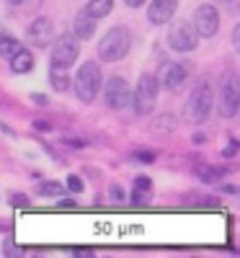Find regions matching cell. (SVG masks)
<instances>
[{
  "mask_svg": "<svg viewBox=\"0 0 240 258\" xmlns=\"http://www.w3.org/2000/svg\"><path fill=\"white\" fill-rule=\"evenodd\" d=\"M39 197H44V199H52V202H59L65 197V186L57 183V181H44L39 186Z\"/></svg>",
  "mask_w": 240,
  "mask_h": 258,
  "instance_id": "obj_16",
  "label": "cell"
},
{
  "mask_svg": "<svg viewBox=\"0 0 240 258\" xmlns=\"http://www.w3.org/2000/svg\"><path fill=\"white\" fill-rule=\"evenodd\" d=\"M3 230H6V227H3V225H0V232H3Z\"/></svg>",
  "mask_w": 240,
  "mask_h": 258,
  "instance_id": "obj_33",
  "label": "cell"
},
{
  "mask_svg": "<svg viewBox=\"0 0 240 258\" xmlns=\"http://www.w3.org/2000/svg\"><path fill=\"white\" fill-rule=\"evenodd\" d=\"M158 93H160L158 78L152 75V73H145L137 80V88H135L132 98H129V101L135 103V114H140V116L152 114V109H155V103H158Z\"/></svg>",
  "mask_w": 240,
  "mask_h": 258,
  "instance_id": "obj_4",
  "label": "cell"
},
{
  "mask_svg": "<svg viewBox=\"0 0 240 258\" xmlns=\"http://www.w3.org/2000/svg\"><path fill=\"white\" fill-rule=\"evenodd\" d=\"M129 98H132V88H129V83L124 78L114 75V78L106 80V85H103V101H106L108 109H114V111L124 109V106L129 103Z\"/></svg>",
  "mask_w": 240,
  "mask_h": 258,
  "instance_id": "obj_7",
  "label": "cell"
},
{
  "mask_svg": "<svg viewBox=\"0 0 240 258\" xmlns=\"http://www.w3.org/2000/svg\"><path fill=\"white\" fill-rule=\"evenodd\" d=\"M8 3H13V6H21V3H24V0H8Z\"/></svg>",
  "mask_w": 240,
  "mask_h": 258,
  "instance_id": "obj_32",
  "label": "cell"
},
{
  "mask_svg": "<svg viewBox=\"0 0 240 258\" xmlns=\"http://www.w3.org/2000/svg\"><path fill=\"white\" fill-rule=\"evenodd\" d=\"M49 70H52V73H49V83L54 85V91H59V93L70 91V78H68V73L59 70V68H49Z\"/></svg>",
  "mask_w": 240,
  "mask_h": 258,
  "instance_id": "obj_17",
  "label": "cell"
},
{
  "mask_svg": "<svg viewBox=\"0 0 240 258\" xmlns=\"http://www.w3.org/2000/svg\"><path fill=\"white\" fill-rule=\"evenodd\" d=\"M29 199L24 197V194H11V207H26Z\"/></svg>",
  "mask_w": 240,
  "mask_h": 258,
  "instance_id": "obj_26",
  "label": "cell"
},
{
  "mask_svg": "<svg viewBox=\"0 0 240 258\" xmlns=\"http://www.w3.org/2000/svg\"><path fill=\"white\" fill-rule=\"evenodd\" d=\"M85 11H88V16H93L96 21H101L114 11V0H88Z\"/></svg>",
  "mask_w": 240,
  "mask_h": 258,
  "instance_id": "obj_15",
  "label": "cell"
},
{
  "mask_svg": "<svg viewBox=\"0 0 240 258\" xmlns=\"http://www.w3.org/2000/svg\"><path fill=\"white\" fill-rule=\"evenodd\" d=\"M194 31L196 36H204V39H212L217 31H220V11H217L214 6L204 3L194 11Z\"/></svg>",
  "mask_w": 240,
  "mask_h": 258,
  "instance_id": "obj_6",
  "label": "cell"
},
{
  "mask_svg": "<svg viewBox=\"0 0 240 258\" xmlns=\"http://www.w3.org/2000/svg\"><path fill=\"white\" fill-rule=\"evenodd\" d=\"M212 106H214V93H212V85L207 80H202L196 88L191 91L186 106H184V119L191 124H202L209 119L212 114Z\"/></svg>",
  "mask_w": 240,
  "mask_h": 258,
  "instance_id": "obj_2",
  "label": "cell"
},
{
  "mask_svg": "<svg viewBox=\"0 0 240 258\" xmlns=\"http://www.w3.org/2000/svg\"><path fill=\"white\" fill-rule=\"evenodd\" d=\"M132 49V31L127 26H114L98 41V59L101 62H119Z\"/></svg>",
  "mask_w": 240,
  "mask_h": 258,
  "instance_id": "obj_1",
  "label": "cell"
},
{
  "mask_svg": "<svg viewBox=\"0 0 240 258\" xmlns=\"http://www.w3.org/2000/svg\"><path fill=\"white\" fill-rule=\"evenodd\" d=\"M101 91V64L83 62L80 70L75 73V96L83 103H93Z\"/></svg>",
  "mask_w": 240,
  "mask_h": 258,
  "instance_id": "obj_3",
  "label": "cell"
},
{
  "mask_svg": "<svg viewBox=\"0 0 240 258\" xmlns=\"http://www.w3.org/2000/svg\"><path fill=\"white\" fill-rule=\"evenodd\" d=\"M150 197V191H140V188H132V202L135 204H145Z\"/></svg>",
  "mask_w": 240,
  "mask_h": 258,
  "instance_id": "obj_25",
  "label": "cell"
},
{
  "mask_svg": "<svg viewBox=\"0 0 240 258\" xmlns=\"http://www.w3.org/2000/svg\"><path fill=\"white\" fill-rule=\"evenodd\" d=\"M222 3H230V0H222Z\"/></svg>",
  "mask_w": 240,
  "mask_h": 258,
  "instance_id": "obj_34",
  "label": "cell"
},
{
  "mask_svg": "<svg viewBox=\"0 0 240 258\" xmlns=\"http://www.w3.org/2000/svg\"><path fill=\"white\" fill-rule=\"evenodd\" d=\"M124 3H127L129 8H140V6L145 3V0H124Z\"/></svg>",
  "mask_w": 240,
  "mask_h": 258,
  "instance_id": "obj_30",
  "label": "cell"
},
{
  "mask_svg": "<svg viewBox=\"0 0 240 258\" xmlns=\"http://www.w3.org/2000/svg\"><path fill=\"white\" fill-rule=\"evenodd\" d=\"M232 44H235V47L240 44V26H235V31H232Z\"/></svg>",
  "mask_w": 240,
  "mask_h": 258,
  "instance_id": "obj_29",
  "label": "cell"
},
{
  "mask_svg": "<svg viewBox=\"0 0 240 258\" xmlns=\"http://www.w3.org/2000/svg\"><path fill=\"white\" fill-rule=\"evenodd\" d=\"M176 11H178V0H152L147 8V18H150V24L163 26L168 21H173Z\"/></svg>",
  "mask_w": 240,
  "mask_h": 258,
  "instance_id": "obj_12",
  "label": "cell"
},
{
  "mask_svg": "<svg viewBox=\"0 0 240 258\" xmlns=\"http://www.w3.org/2000/svg\"><path fill=\"white\" fill-rule=\"evenodd\" d=\"M108 197H111V202H116V204L124 202V188H122L119 183H114L111 188H108Z\"/></svg>",
  "mask_w": 240,
  "mask_h": 258,
  "instance_id": "obj_22",
  "label": "cell"
},
{
  "mask_svg": "<svg viewBox=\"0 0 240 258\" xmlns=\"http://www.w3.org/2000/svg\"><path fill=\"white\" fill-rule=\"evenodd\" d=\"M68 191H73V194H80L83 191V178L80 176H68Z\"/></svg>",
  "mask_w": 240,
  "mask_h": 258,
  "instance_id": "obj_21",
  "label": "cell"
},
{
  "mask_svg": "<svg viewBox=\"0 0 240 258\" xmlns=\"http://www.w3.org/2000/svg\"><path fill=\"white\" fill-rule=\"evenodd\" d=\"M173 126H176V119H173L170 114H163V116H160V121L155 119V121L150 124V129H152V132H158V135H160V132H170Z\"/></svg>",
  "mask_w": 240,
  "mask_h": 258,
  "instance_id": "obj_19",
  "label": "cell"
},
{
  "mask_svg": "<svg viewBox=\"0 0 240 258\" xmlns=\"http://www.w3.org/2000/svg\"><path fill=\"white\" fill-rule=\"evenodd\" d=\"M26 36L31 39V44L34 47H39V49H44V47H49L52 41H54V24L49 18H34L31 21V26H29V31H26Z\"/></svg>",
  "mask_w": 240,
  "mask_h": 258,
  "instance_id": "obj_11",
  "label": "cell"
},
{
  "mask_svg": "<svg viewBox=\"0 0 240 258\" xmlns=\"http://www.w3.org/2000/svg\"><path fill=\"white\" fill-rule=\"evenodd\" d=\"M235 150H237V140L232 137V142L225 147V153H222V155H225V158H232V155H235Z\"/></svg>",
  "mask_w": 240,
  "mask_h": 258,
  "instance_id": "obj_27",
  "label": "cell"
},
{
  "mask_svg": "<svg viewBox=\"0 0 240 258\" xmlns=\"http://www.w3.org/2000/svg\"><path fill=\"white\" fill-rule=\"evenodd\" d=\"M96 24L98 21L93 18V16H88V11H80L78 16H75V21H73V34H75V39H93V34H96Z\"/></svg>",
  "mask_w": 240,
  "mask_h": 258,
  "instance_id": "obj_13",
  "label": "cell"
},
{
  "mask_svg": "<svg viewBox=\"0 0 240 258\" xmlns=\"http://www.w3.org/2000/svg\"><path fill=\"white\" fill-rule=\"evenodd\" d=\"M29 6H31V8H39V6H41V0H29Z\"/></svg>",
  "mask_w": 240,
  "mask_h": 258,
  "instance_id": "obj_31",
  "label": "cell"
},
{
  "mask_svg": "<svg viewBox=\"0 0 240 258\" xmlns=\"http://www.w3.org/2000/svg\"><path fill=\"white\" fill-rule=\"evenodd\" d=\"M135 188H140V191H150V188H152V181H150L147 176H137V178H135Z\"/></svg>",
  "mask_w": 240,
  "mask_h": 258,
  "instance_id": "obj_24",
  "label": "cell"
},
{
  "mask_svg": "<svg viewBox=\"0 0 240 258\" xmlns=\"http://www.w3.org/2000/svg\"><path fill=\"white\" fill-rule=\"evenodd\" d=\"M186 78H189L186 64H178V62H163L158 70V83L168 91H178L186 83Z\"/></svg>",
  "mask_w": 240,
  "mask_h": 258,
  "instance_id": "obj_10",
  "label": "cell"
},
{
  "mask_svg": "<svg viewBox=\"0 0 240 258\" xmlns=\"http://www.w3.org/2000/svg\"><path fill=\"white\" fill-rule=\"evenodd\" d=\"M80 39H75V34H62L54 39V49H52V64L49 68H59L68 70L75 64V59L80 57Z\"/></svg>",
  "mask_w": 240,
  "mask_h": 258,
  "instance_id": "obj_5",
  "label": "cell"
},
{
  "mask_svg": "<svg viewBox=\"0 0 240 258\" xmlns=\"http://www.w3.org/2000/svg\"><path fill=\"white\" fill-rule=\"evenodd\" d=\"M196 41H199V36H196V31L189 21H178L168 31V44L173 52H191L196 47Z\"/></svg>",
  "mask_w": 240,
  "mask_h": 258,
  "instance_id": "obj_9",
  "label": "cell"
},
{
  "mask_svg": "<svg viewBox=\"0 0 240 258\" xmlns=\"http://www.w3.org/2000/svg\"><path fill=\"white\" fill-rule=\"evenodd\" d=\"M18 49H21L18 39H13V36H0V57L11 59V57H13Z\"/></svg>",
  "mask_w": 240,
  "mask_h": 258,
  "instance_id": "obj_18",
  "label": "cell"
},
{
  "mask_svg": "<svg viewBox=\"0 0 240 258\" xmlns=\"http://www.w3.org/2000/svg\"><path fill=\"white\" fill-rule=\"evenodd\" d=\"M135 158H137L140 163H152V160H155V153H152V150H137Z\"/></svg>",
  "mask_w": 240,
  "mask_h": 258,
  "instance_id": "obj_23",
  "label": "cell"
},
{
  "mask_svg": "<svg viewBox=\"0 0 240 258\" xmlns=\"http://www.w3.org/2000/svg\"><path fill=\"white\" fill-rule=\"evenodd\" d=\"M3 253H6V255H26L29 248H18L13 238H6V243H3Z\"/></svg>",
  "mask_w": 240,
  "mask_h": 258,
  "instance_id": "obj_20",
  "label": "cell"
},
{
  "mask_svg": "<svg viewBox=\"0 0 240 258\" xmlns=\"http://www.w3.org/2000/svg\"><path fill=\"white\" fill-rule=\"evenodd\" d=\"M237 106H240V80L235 73H230L220 91V114L225 119H232L237 114Z\"/></svg>",
  "mask_w": 240,
  "mask_h": 258,
  "instance_id": "obj_8",
  "label": "cell"
},
{
  "mask_svg": "<svg viewBox=\"0 0 240 258\" xmlns=\"http://www.w3.org/2000/svg\"><path fill=\"white\" fill-rule=\"evenodd\" d=\"M11 70H13L16 75H26V73H31V70H34V52H29V49H18V52L11 57Z\"/></svg>",
  "mask_w": 240,
  "mask_h": 258,
  "instance_id": "obj_14",
  "label": "cell"
},
{
  "mask_svg": "<svg viewBox=\"0 0 240 258\" xmlns=\"http://www.w3.org/2000/svg\"><path fill=\"white\" fill-rule=\"evenodd\" d=\"M31 101L39 103V106H47V103H49V98H47V96H41V93H31Z\"/></svg>",
  "mask_w": 240,
  "mask_h": 258,
  "instance_id": "obj_28",
  "label": "cell"
}]
</instances>
